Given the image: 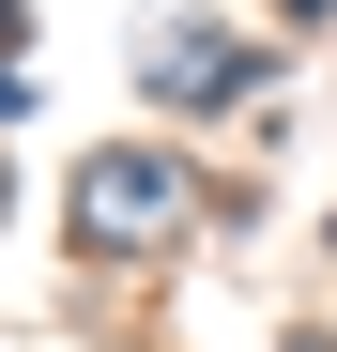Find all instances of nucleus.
<instances>
[{
	"instance_id": "f257e3e1",
	"label": "nucleus",
	"mask_w": 337,
	"mask_h": 352,
	"mask_svg": "<svg viewBox=\"0 0 337 352\" xmlns=\"http://www.w3.org/2000/svg\"><path fill=\"white\" fill-rule=\"evenodd\" d=\"M77 214L107 230V245H138V230H168V214H184V184H168V168H138V153H107L92 184H77Z\"/></svg>"
},
{
	"instance_id": "f03ea898",
	"label": "nucleus",
	"mask_w": 337,
	"mask_h": 352,
	"mask_svg": "<svg viewBox=\"0 0 337 352\" xmlns=\"http://www.w3.org/2000/svg\"><path fill=\"white\" fill-rule=\"evenodd\" d=\"M138 77H184V107H215L230 92V46L215 31H138Z\"/></svg>"
}]
</instances>
